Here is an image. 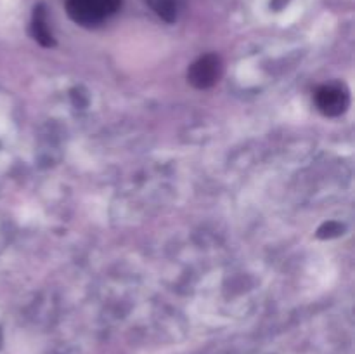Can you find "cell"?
Returning <instances> with one entry per match:
<instances>
[{
    "label": "cell",
    "mask_w": 355,
    "mask_h": 354,
    "mask_svg": "<svg viewBox=\"0 0 355 354\" xmlns=\"http://www.w3.org/2000/svg\"><path fill=\"white\" fill-rule=\"evenodd\" d=\"M121 0H66L68 16L85 28L99 26L120 10Z\"/></svg>",
    "instance_id": "cell-1"
},
{
    "label": "cell",
    "mask_w": 355,
    "mask_h": 354,
    "mask_svg": "<svg viewBox=\"0 0 355 354\" xmlns=\"http://www.w3.org/2000/svg\"><path fill=\"white\" fill-rule=\"evenodd\" d=\"M315 106L326 117H340L350 104V94L343 83H324L315 90Z\"/></svg>",
    "instance_id": "cell-2"
},
{
    "label": "cell",
    "mask_w": 355,
    "mask_h": 354,
    "mask_svg": "<svg viewBox=\"0 0 355 354\" xmlns=\"http://www.w3.org/2000/svg\"><path fill=\"white\" fill-rule=\"evenodd\" d=\"M222 75V61L217 54H207L194 61L187 71L189 83L196 89H210Z\"/></svg>",
    "instance_id": "cell-3"
},
{
    "label": "cell",
    "mask_w": 355,
    "mask_h": 354,
    "mask_svg": "<svg viewBox=\"0 0 355 354\" xmlns=\"http://www.w3.org/2000/svg\"><path fill=\"white\" fill-rule=\"evenodd\" d=\"M31 33H33L35 40H38L42 45H45V47L54 45V38H52L51 30H49L47 21H45L44 9H42V7L35 9L33 23H31Z\"/></svg>",
    "instance_id": "cell-4"
},
{
    "label": "cell",
    "mask_w": 355,
    "mask_h": 354,
    "mask_svg": "<svg viewBox=\"0 0 355 354\" xmlns=\"http://www.w3.org/2000/svg\"><path fill=\"white\" fill-rule=\"evenodd\" d=\"M146 3L155 10L156 16L168 21V23H173L177 19V16H179L182 0H146Z\"/></svg>",
    "instance_id": "cell-5"
},
{
    "label": "cell",
    "mask_w": 355,
    "mask_h": 354,
    "mask_svg": "<svg viewBox=\"0 0 355 354\" xmlns=\"http://www.w3.org/2000/svg\"><path fill=\"white\" fill-rule=\"evenodd\" d=\"M340 233H342V226L338 222H328V224H324V228L319 229L321 238H331V236H338Z\"/></svg>",
    "instance_id": "cell-6"
}]
</instances>
